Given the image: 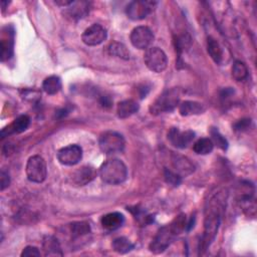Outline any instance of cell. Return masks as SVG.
<instances>
[{
	"instance_id": "obj_1",
	"label": "cell",
	"mask_w": 257,
	"mask_h": 257,
	"mask_svg": "<svg viewBox=\"0 0 257 257\" xmlns=\"http://www.w3.org/2000/svg\"><path fill=\"white\" fill-rule=\"evenodd\" d=\"M222 201L223 200L220 198V195H216L208 203L205 211L204 232L199 246L200 254L204 253L208 249L216 237L221 220V210L223 208Z\"/></svg>"
},
{
	"instance_id": "obj_2",
	"label": "cell",
	"mask_w": 257,
	"mask_h": 257,
	"mask_svg": "<svg viewBox=\"0 0 257 257\" xmlns=\"http://www.w3.org/2000/svg\"><path fill=\"white\" fill-rule=\"evenodd\" d=\"M185 229H187V218L185 214H180L170 224L162 227L158 231L150 244V251L154 254L163 253Z\"/></svg>"
},
{
	"instance_id": "obj_3",
	"label": "cell",
	"mask_w": 257,
	"mask_h": 257,
	"mask_svg": "<svg viewBox=\"0 0 257 257\" xmlns=\"http://www.w3.org/2000/svg\"><path fill=\"white\" fill-rule=\"evenodd\" d=\"M99 176L106 184L118 185L126 180L127 169L122 161L118 159H111L100 166Z\"/></svg>"
},
{
	"instance_id": "obj_4",
	"label": "cell",
	"mask_w": 257,
	"mask_h": 257,
	"mask_svg": "<svg viewBox=\"0 0 257 257\" xmlns=\"http://www.w3.org/2000/svg\"><path fill=\"white\" fill-rule=\"evenodd\" d=\"M181 90L178 87L168 88L163 91L150 106L152 114H160L163 112L173 111L180 102Z\"/></svg>"
},
{
	"instance_id": "obj_5",
	"label": "cell",
	"mask_w": 257,
	"mask_h": 257,
	"mask_svg": "<svg viewBox=\"0 0 257 257\" xmlns=\"http://www.w3.org/2000/svg\"><path fill=\"white\" fill-rule=\"evenodd\" d=\"M98 145L102 153L112 155L123 151L125 141L120 134L114 131H106L100 135Z\"/></svg>"
},
{
	"instance_id": "obj_6",
	"label": "cell",
	"mask_w": 257,
	"mask_h": 257,
	"mask_svg": "<svg viewBox=\"0 0 257 257\" xmlns=\"http://www.w3.org/2000/svg\"><path fill=\"white\" fill-rule=\"evenodd\" d=\"M26 176L30 182L42 183L47 177V167L44 159L38 155L28 159L26 164Z\"/></svg>"
},
{
	"instance_id": "obj_7",
	"label": "cell",
	"mask_w": 257,
	"mask_h": 257,
	"mask_svg": "<svg viewBox=\"0 0 257 257\" xmlns=\"http://www.w3.org/2000/svg\"><path fill=\"white\" fill-rule=\"evenodd\" d=\"M144 61L147 67L154 72H162L167 68L168 57L159 47H150L146 50Z\"/></svg>"
},
{
	"instance_id": "obj_8",
	"label": "cell",
	"mask_w": 257,
	"mask_h": 257,
	"mask_svg": "<svg viewBox=\"0 0 257 257\" xmlns=\"http://www.w3.org/2000/svg\"><path fill=\"white\" fill-rule=\"evenodd\" d=\"M157 6V2L148 0H136L128 3L125 8L126 16L135 21L145 19Z\"/></svg>"
},
{
	"instance_id": "obj_9",
	"label": "cell",
	"mask_w": 257,
	"mask_h": 257,
	"mask_svg": "<svg viewBox=\"0 0 257 257\" xmlns=\"http://www.w3.org/2000/svg\"><path fill=\"white\" fill-rule=\"evenodd\" d=\"M130 39L136 48L148 49L154 40V33L147 26H138L132 30Z\"/></svg>"
},
{
	"instance_id": "obj_10",
	"label": "cell",
	"mask_w": 257,
	"mask_h": 257,
	"mask_svg": "<svg viewBox=\"0 0 257 257\" xmlns=\"http://www.w3.org/2000/svg\"><path fill=\"white\" fill-rule=\"evenodd\" d=\"M82 159V149L78 145H69L57 152V160L64 166H74Z\"/></svg>"
},
{
	"instance_id": "obj_11",
	"label": "cell",
	"mask_w": 257,
	"mask_h": 257,
	"mask_svg": "<svg viewBox=\"0 0 257 257\" xmlns=\"http://www.w3.org/2000/svg\"><path fill=\"white\" fill-rule=\"evenodd\" d=\"M106 30L99 24H92L84 30L81 39L88 46H95L102 43L106 39Z\"/></svg>"
},
{
	"instance_id": "obj_12",
	"label": "cell",
	"mask_w": 257,
	"mask_h": 257,
	"mask_svg": "<svg viewBox=\"0 0 257 257\" xmlns=\"http://www.w3.org/2000/svg\"><path fill=\"white\" fill-rule=\"evenodd\" d=\"M195 133L193 131H181L177 127H172L168 133L169 142L178 149L187 148L194 140Z\"/></svg>"
},
{
	"instance_id": "obj_13",
	"label": "cell",
	"mask_w": 257,
	"mask_h": 257,
	"mask_svg": "<svg viewBox=\"0 0 257 257\" xmlns=\"http://www.w3.org/2000/svg\"><path fill=\"white\" fill-rule=\"evenodd\" d=\"M1 61L12 57L14 51V29L12 26H6L2 29L1 37Z\"/></svg>"
},
{
	"instance_id": "obj_14",
	"label": "cell",
	"mask_w": 257,
	"mask_h": 257,
	"mask_svg": "<svg viewBox=\"0 0 257 257\" xmlns=\"http://www.w3.org/2000/svg\"><path fill=\"white\" fill-rule=\"evenodd\" d=\"M171 163L173 169L170 170H172L182 178L192 174L195 171L194 164L184 156L173 154L171 157Z\"/></svg>"
},
{
	"instance_id": "obj_15",
	"label": "cell",
	"mask_w": 257,
	"mask_h": 257,
	"mask_svg": "<svg viewBox=\"0 0 257 257\" xmlns=\"http://www.w3.org/2000/svg\"><path fill=\"white\" fill-rule=\"evenodd\" d=\"M96 177V171L91 166H83L72 173L70 180L75 186H84Z\"/></svg>"
},
{
	"instance_id": "obj_16",
	"label": "cell",
	"mask_w": 257,
	"mask_h": 257,
	"mask_svg": "<svg viewBox=\"0 0 257 257\" xmlns=\"http://www.w3.org/2000/svg\"><path fill=\"white\" fill-rule=\"evenodd\" d=\"M30 124V117L27 114H21L18 117H16L11 124H9L7 127L3 128L1 132L2 139H4L6 136L10 134H20L23 133L28 128Z\"/></svg>"
},
{
	"instance_id": "obj_17",
	"label": "cell",
	"mask_w": 257,
	"mask_h": 257,
	"mask_svg": "<svg viewBox=\"0 0 257 257\" xmlns=\"http://www.w3.org/2000/svg\"><path fill=\"white\" fill-rule=\"evenodd\" d=\"M124 223V217L119 212L107 213L101 218V225L105 230L114 231L120 228Z\"/></svg>"
},
{
	"instance_id": "obj_18",
	"label": "cell",
	"mask_w": 257,
	"mask_h": 257,
	"mask_svg": "<svg viewBox=\"0 0 257 257\" xmlns=\"http://www.w3.org/2000/svg\"><path fill=\"white\" fill-rule=\"evenodd\" d=\"M42 250L45 256H62L60 243L54 236H45L42 241Z\"/></svg>"
},
{
	"instance_id": "obj_19",
	"label": "cell",
	"mask_w": 257,
	"mask_h": 257,
	"mask_svg": "<svg viewBox=\"0 0 257 257\" xmlns=\"http://www.w3.org/2000/svg\"><path fill=\"white\" fill-rule=\"evenodd\" d=\"M206 107L203 103L195 100H185L179 104V112L183 116L200 114L205 111Z\"/></svg>"
},
{
	"instance_id": "obj_20",
	"label": "cell",
	"mask_w": 257,
	"mask_h": 257,
	"mask_svg": "<svg viewBox=\"0 0 257 257\" xmlns=\"http://www.w3.org/2000/svg\"><path fill=\"white\" fill-rule=\"evenodd\" d=\"M207 51L211 58L218 64H220L223 60V47L219 43V41L214 38L213 36H208L207 37Z\"/></svg>"
},
{
	"instance_id": "obj_21",
	"label": "cell",
	"mask_w": 257,
	"mask_h": 257,
	"mask_svg": "<svg viewBox=\"0 0 257 257\" xmlns=\"http://www.w3.org/2000/svg\"><path fill=\"white\" fill-rule=\"evenodd\" d=\"M139 110V104L134 99H125L118 102L116 106V113L119 118H126L135 114Z\"/></svg>"
},
{
	"instance_id": "obj_22",
	"label": "cell",
	"mask_w": 257,
	"mask_h": 257,
	"mask_svg": "<svg viewBox=\"0 0 257 257\" xmlns=\"http://www.w3.org/2000/svg\"><path fill=\"white\" fill-rule=\"evenodd\" d=\"M71 8L67 10V13L69 16H71L72 19H79L84 17L89 10V3L85 1L80 2H73L71 5Z\"/></svg>"
},
{
	"instance_id": "obj_23",
	"label": "cell",
	"mask_w": 257,
	"mask_h": 257,
	"mask_svg": "<svg viewBox=\"0 0 257 257\" xmlns=\"http://www.w3.org/2000/svg\"><path fill=\"white\" fill-rule=\"evenodd\" d=\"M107 52L109 55L116 56V57L124 59V60L130 59V51H128L127 47L121 42H117V41L111 42L107 46Z\"/></svg>"
},
{
	"instance_id": "obj_24",
	"label": "cell",
	"mask_w": 257,
	"mask_h": 257,
	"mask_svg": "<svg viewBox=\"0 0 257 257\" xmlns=\"http://www.w3.org/2000/svg\"><path fill=\"white\" fill-rule=\"evenodd\" d=\"M71 238L73 240L82 238L90 233V226L86 222H74L69 226Z\"/></svg>"
},
{
	"instance_id": "obj_25",
	"label": "cell",
	"mask_w": 257,
	"mask_h": 257,
	"mask_svg": "<svg viewBox=\"0 0 257 257\" xmlns=\"http://www.w3.org/2000/svg\"><path fill=\"white\" fill-rule=\"evenodd\" d=\"M42 88L47 94H56L61 88V80L56 75H50L43 80Z\"/></svg>"
},
{
	"instance_id": "obj_26",
	"label": "cell",
	"mask_w": 257,
	"mask_h": 257,
	"mask_svg": "<svg viewBox=\"0 0 257 257\" xmlns=\"http://www.w3.org/2000/svg\"><path fill=\"white\" fill-rule=\"evenodd\" d=\"M112 249L118 254H125L134 249V244L125 237H118L112 241Z\"/></svg>"
},
{
	"instance_id": "obj_27",
	"label": "cell",
	"mask_w": 257,
	"mask_h": 257,
	"mask_svg": "<svg viewBox=\"0 0 257 257\" xmlns=\"http://www.w3.org/2000/svg\"><path fill=\"white\" fill-rule=\"evenodd\" d=\"M214 149V144L209 138L199 139L193 146V150L198 155H208Z\"/></svg>"
},
{
	"instance_id": "obj_28",
	"label": "cell",
	"mask_w": 257,
	"mask_h": 257,
	"mask_svg": "<svg viewBox=\"0 0 257 257\" xmlns=\"http://www.w3.org/2000/svg\"><path fill=\"white\" fill-rule=\"evenodd\" d=\"M248 76V68L246 64L240 60H236L232 66V77L237 81H243Z\"/></svg>"
},
{
	"instance_id": "obj_29",
	"label": "cell",
	"mask_w": 257,
	"mask_h": 257,
	"mask_svg": "<svg viewBox=\"0 0 257 257\" xmlns=\"http://www.w3.org/2000/svg\"><path fill=\"white\" fill-rule=\"evenodd\" d=\"M210 134H211V137H212V142H213V144L214 145H217L221 150H223V151H225V150H227V148H228V142H227V140L225 139V137H223L222 135H221V133L217 130V128H215V127H212L211 128V131H210Z\"/></svg>"
},
{
	"instance_id": "obj_30",
	"label": "cell",
	"mask_w": 257,
	"mask_h": 257,
	"mask_svg": "<svg viewBox=\"0 0 257 257\" xmlns=\"http://www.w3.org/2000/svg\"><path fill=\"white\" fill-rule=\"evenodd\" d=\"M165 180L169 185H172L174 187H178L182 182V177L173 172L170 169L165 170Z\"/></svg>"
},
{
	"instance_id": "obj_31",
	"label": "cell",
	"mask_w": 257,
	"mask_h": 257,
	"mask_svg": "<svg viewBox=\"0 0 257 257\" xmlns=\"http://www.w3.org/2000/svg\"><path fill=\"white\" fill-rule=\"evenodd\" d=\"M40 255H41L40 251L38 250L37 247H34V246H27L21 252L22 257H39Z\"/></svg>"
},
{
	"instance_id": "obj_32",
	"label": "cell",
	"mask_w": 257,
	"mask_h": 257,
	"mask_svg": "<svg viewBox=\"0 0 257 257\" xmlns=\"http://www.w3.org/2000/svg\"><path fill=\"white\" fill-rule=\"evenodd\" d=\"M10 184V177H9V174L2 170L1 173H0V190L1 191H4Z\"/></svg>"
},
{
	"instance_id": "obj_33",
	"label": "cell",
	"mask_w": 257,
	"mask_h": 257,
	"mask_svg": "<svg viewBox=\"0 0 257 257\" xmlns=\"http://www.w3.org/2000/svg\"><path fill=\"white\" fill-rule=\"evenodd\" d=\"M250 123H251V120H250V119H248V118H243V119L238 120V121L234 124V128H235L236 131H244V130H246V128L249 127Z\"/></svg>"
},
{
	"instance_id": "obj_34",
	"label": "cell",
	"mask_w": 257,
	"mask_h": 257,
	"mask_svg": "<svg viewBox=\"0 0 257 257\" xmlns=\"http://www.w3.org/2000/svg\"><path fill=\"white\" fill-rule=\"evenodd\" d=\"M74 1L73 0H55V4L62 6V7H66V6H70Z\"/></svg>"
}]
</instances>
